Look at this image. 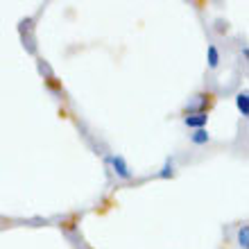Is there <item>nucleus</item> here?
Returning a JSON list of instances; mask_svg holds the SVG:
<instances>
[{"label":"nucleus","mask_w":249,"mask_h":249,"mask_svg":"<svg viewBox=\"0 0 249 249\" xmlns=\"http://www.w3.org/2000/svg\"><path fill=\"white\" fill-rule=\"evenodd\" d=\"M175 172H172V159H168L165 161V165H163V170L159 172V177H163V179H168V177H172Z\"/></svg>","instance_id":"6e6552de"},{"label":"nucleus","mask_w":249,"mask_h":249,"mask_svg":"<svg viewBox=\"0 0 249 249\" xmlns=\"http://www.w3.org/2000/svg\"><path fill=\"white\" fill-rule=\"evenodd\" d=\"M220 66V53L215 46H209V68H217Z\"/></svg>","instance_id":"0eeeda50"},{"label":"nucleus","mask_w":249,"mask_h":249,"mask_svg":"<svg viewBox=\"0 0 249 249\" xmlns=\"http://www.w3.org/2000/svg\"><path fill=\"white\" fill-rule=\"evenodd\" d=\"M184 123L188 124L190 129H206V123H209V113H188L184 118Z\"/></svg>","instance_id":"7ed1b4c3"},{"label":"nucleus","mask_w":249,"mask_h":249,"mask_svg":"<svg viewBox=\"0 0 249 249\" xmlns=\"http://www.w3.org/2000/svg\"><path fill=\"white\" fill-rule=\"evenodd\" d=\"M213 100H215V95H213V93H202V95H197L195 105L190 107L188 111H195V113H209V107L213 105Z\"/></svg>","instance_id":"f257e3e1"},{"label":"nucleus","mask_w":249,"mask_h":249,"mask_svg":"<svg viewBox=\"0 0 249 249\" xmlns=\"http://www.w3.org/2000/svg\"><path fill=\"white\" fill-rule=\"evenodd\" d=\"M190 141L195 145H206L211 141V136L206 129H195V134H190Z\"/></svg>","instance_id":"39448f33"},{"label":"nucleus","mask_w":249,"mask_h":249,"mask_svg":"<svg viewBox=\"0 0 249 249\" xmlns=\"http://www.w3.org/2000/svg\"><path fill=\"white\" fill-rule=\"evenodd\" d=\"M109 161H111L113 172H116L120 179H131V170H129V165H127V161H124L123 157H111Z\"/></svg>","instance_id":"f03ea898"},{"label":"nucleus","mask_w":249,"mask_h":249,"mask_svg":"<svg viewBox=\"0 0 249 249\" xmlns=\"http://www.w3.org/2000/svg\"><path fill=\"white\" fill-rule=\"evenodd\" d=\"M236 107L243 116H249V93L247 91H243V93H238L236 95Z\"/></svg>","instance_id":"20e7f679"},{"label":"nucleus","mask_w":249,"mask_h":249,"mask_svg":"<svg viewBox=\"0 0 249 249\" xmlns=\"http://www.w3.org/2000/svg\"><path fill=\"white\" fill-rule=\"evenodd\" d=\"M238 245L243 249L249 247V224H243V227L238 229Z\"/></svg>","instance_id":"423d86ee"}]
</instances>
